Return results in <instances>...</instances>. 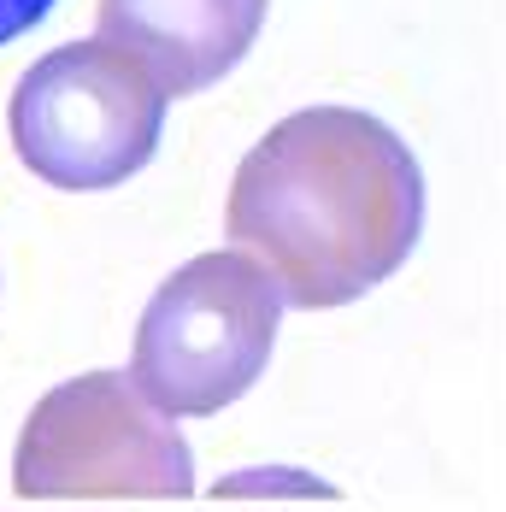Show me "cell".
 <instances>
[{
  "mask_svg": "<svg viewBox=\"0 0 506 512\" xmlns=\"http://www.w3.org/2000/svg\"><path fill=\"white\" fill-rule=\"evenodd\" d=\"M224 236L283 283L289 307H348L418 248L424 171L383 118L301 106L242 154L224 195Z\"/></svg>",
  "mask_w": 506,
  "mask_h": 512,
  "instance_id": "obj_1",
  "label": "cell"
},
{
  "mask_svg": "<svg viewBox=\"0 0 506 512\" xmlns=\"http://www.w3.org/2000/svg\"><path fill=\"white\" fill-rule=\"evenodd\" d=\"M283 307V283L248 248L195 254L136 318L130 383L165 418H212L265 377Z\"/></svg>",
  "mask_w": 506,
  "mask_h": 512,
  "instance_id": "obj_2",
  "label": "cell"
},
{
  "mask_svg": "<svg viewBox=\"0 0 506 512\" xmlns=\"http://www.w3.org/2000/svg\"><path fill=\"white\" fill-rule=\"evenodd\" d=\"M165 106L171 95L136 53L89 36L30 59L12 83L6 130L30 177L65 195H101L159 154Z\"/></svg>",
  "mask_w": 506,
  "mask_h": 512,
  "instance_id": "obj_3",
  "label": "cell"
},
{
  "mask_svg": "<svg viewBox=\"0 0 506 512\" xmlns=\"http://www.w3.org/2000/svg\"><path fill=\"white\" fill-rule=\"evenodd\" d=\"M12 489L24 501H183L195 454L142 401L130 371H83L30 407L12 448Z\"/></svg>",
  "mask_w": 506,
  "mask_h": 512,
  "instance_id": "obj_4",
  "label": "cell"
},
{
  "mask_svg": "<svg viewBox=\"0 0 506 512\" xmlns=\"http://www.w3.org/2000/svg\"><path fill=\"white\" fill-rule=\"evenodd\" d=\"M265 12L271 0H95V36L136 53L153 83L183 101L248 59Z\"/></svg>",
  "mask_w": 506,
  "mask_h": 512,
  "instance_id": "obj_5",
  "label": "cell"
},
{
  "mask_svg": "<svg viewBox=\"0 0 506 512\" xmlns=\"http://www.w3.org/2000/svg\"><path fill=\"white\" fill-rule=\"evenodd\" d=\"M212 495H224V501H236V495H318V501H336V489L330 483H318V477H306V471H289V465H259V471H236V477H224Z\"/></svg>",
  "mask_w": 506,
  "mask_h": 512,
  "instance_id": "obj_6",
  "label": "cell"
},
{
  "mask_svg": "<svg viewBox=\"0 0 506 512\" xmlns=\"http://www.w3.org/2000/svg\"><path fill=\"white\" fill-rule=\"evenodd\" d=\"M53 6H59V0H0V48L18 42V36H30Z\"/></svg>",
  "mask_w": 506,
  "mask_h": 512,
  "instance_id": "obj_7",
  "label": "cell"
}]
</instances>
